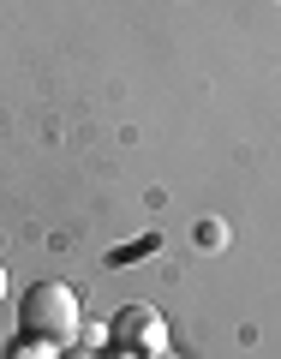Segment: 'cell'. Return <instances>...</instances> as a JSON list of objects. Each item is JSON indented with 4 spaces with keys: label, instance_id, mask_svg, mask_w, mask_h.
I'll return each mask as SVG.
<instances>
[{
    "label": "cell",
    "instance_id": "obj_1",
    "mask_svg": "<svg viewBox=\"0 0 281 359\" xmlns=\"http://www.w3.org/2000/svg\"><path fill=\"white\" fill-rule=\"evenodd\" d=\"M18 323H25L30 341H48V347H72L78 341V294L66 282H36L18 306Z\"/></svg>",
    "mask_w": 281,
    "mask_h": 359
},
{
    "label": "cell",
    "instance_id": "obj_2",
    "mask_svg": "<svg viewBox=\"0 0 281 359\" xmlns=\"http://www.w3.org/2000/svg\"><path fill=\"white\" fill-rule=\"evenodd\" d=\"M114 341H120V353L126 359H144V353H162V318H156L150 306H126L114 318Z\"/></svg>",
    "mask_w": 281,
    "mask_h": 359
},
{
    "label": "cell",
    "instance_id": "obj_3",
    "mask_svg": "<svg viewBox=\"0 0 281 359\" xmlns=\"http://www.w3.org/2000/svg\"><path fill=\"white\" fill-rule=\"evenodd\" d=\"M6 359H60V347L30 341V335H25V341H13V347H6Z\"/></svg>",
    "mask_w": 281,
    "mask_h": 359
},
{
    "label": "cell",
    "instance_id": "obj_4",
    "mask_svg": "<svg viewBox=\"0 0 281 359\" xmlns=\"http://www.w3.org/2000/svg\"><path fill=\"white\" fill-rule=\"evenodd\" d=\"M144 252H156V240H138V245H126V252H114V264H126V257H144Z\"/></svg>",
    "mask_w": 281,
    "mask_h": 359
},
{
    "label": "cell",
    "instance_id": "obj_5",
    "mask_svg": "<svg viewBox=\"0 0 281 359\" xmlns=\"http://www.w3.org/2000/svg\"><path fill=\"white\" fill-rule=\"evenodd\" d=\"M60 359H96V353H90V347H66Z\"/></svg>",
    "mask_w": 281,
    "mask_h": 359
},
{
    "label": "cell",
    "instance_id": "obj_6",
    "mask_svg": "<svg viewBox=\"0 0 281 359\" xmlns=\"http://www.w3.org/2000/svg\"><path fill=\"white\" fill-rule=\"evenodd\" d=\"M0 294H6V269H0Z\"/></svg>",
    "mask_w": 281,
    "mask_h": 359
}]
</instances>
